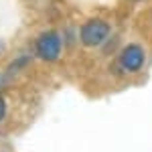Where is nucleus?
Listing matches in <instances>:
<instances>
[{"instance_id": "nucleus-1", "label": "nucleus", "mask_w": 152, "mask_h": 152, "mask_svg": "<svg viewBox=\"0 0 152 152\" xmlns=\"http://www.w3.org/2000/svg\"><path fill=\"white\" fill-rule=\"evenodd\" d=\"M79 43L87 49H97L102 47L112 35V24L102 16H91L87 20H83L81 26L77 28Z\"/></svg>"}, {"instance_id": "nucleus-2", "label": "nucleus", "mask_w": 152, "mask_h": 152, "mask_svg": "<svg viewBox=\"0 0 152 152\" xmlns=\"http://www.w3.org/2000/svg\"><path fill=\"white\" fill-rule=\"evenodd\" d=\"M63 47H65L63 37H61V33L55 31V28H47V31H43V33L35 39L37 57L41 59V61H47V63H55V61L61 57Z\"/></svg>"}, {"instance_id": "nucleus-4", "label": "nucleus", "mask_w": 152, "mask_h": 152, "mask_svg": "<svg viewBox=\"0 0 152 152\" xmlns=\"http://www.w3.org/2000/svg\"><path fill=\"white\" fill-rule=\"evenodd\" d=\"M4 116H6V102L0 97V122L4 120Z\"/></svg>"}, {"instance_id": "nucleus-3", "label": "nucleus", "mask_w": 152, "mask_h": 152, "mask_svg": "<svg viewBox=\"0 0 152 152\" xmlns=\"http://www.w3.org/2000/svg\"><path fill=\"white\" fill-rule=\"evenodd\" d=\"M118 67L126 73H140L146 65V51L140 43H128L118 53Z\"/></svg>"}, {"instance_id": "nucleus-5", "label": "nucleus", "mask_w": 152, "mask_h": 152, "mask_svg": "<svg viewBox=\"0 0 152 152\" xmlns=\"http://www.w3.org/2000/svg\"><path fill=\"white\" fill-rule=\"evenodd\" d=\"M128 2H134V4H138V2H144V0H128Z\"/></svg>"}]
</instances>
